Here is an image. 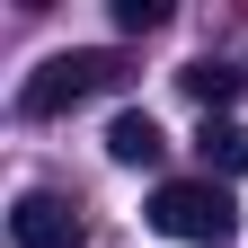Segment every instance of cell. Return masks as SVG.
I'll list each match as a JSON object with an SVG mask.
<instances>
[{
    "mask_svg": "<svg viewBox=\"0 0 248 248\" xmlns=\"http://www.w3.org/2000/svg\"><path fill=\"white\" fill-rule=\"evenodd\" d=\"M177 80H186V98H195L204 115H222V107L239 98V80H248V71H231V62H195V71H177Z\"/></svg>",
    "mask_w": 248,
    "mask_h": 248,
    "instance_id": "6",
    "label": "cell"
},
{
    "mask_svg": "<svg viewBox=\"0 0 248 248\" xmlns=\"http://www.w3.org/2000/svg\"><path fill=\"white\" fill-rule=\"evenodd\" d=\"M115 80H124V53H53V62H36V71H27V89H18V115L53 124V115H71L80 98L115 89Z\"/></svg>",
    "mask_w": 248,
    "mask_h": 248,
    "instance_id": "1",
    "label": "cell"
},
{
    "mask_svg": "<svg viewBox=\"0 0 248 248\" xmlns=\"http://www.w3.org/2000/svg\"><path fill=\"white\" fill-rule=\"evenodd\" d=\"M115 27H124V36H160V27H169V0H115Z\"/></svg>",
    "mask_w": 248,
    "mask_h": 248,
    "instance_id": "7",
    "label": "cell"
},
{
    "mask_svg": "<svg viewBox=\"0 0 248 248\" xmlns=\"http://www.w3.org/2000/svg\"><path fill=\"white\" fill-rule=\"evenodd\" d=\"M160 151H169V133L151 124V107H124V115L107 124V160H115V169H151Z\"/></svg>",
    "mask_w": 248,
    "mask_h": 248,
    "instance_id": "4",
    "label": "cell"
},
{
    "mask_svg": "<svg viewBox=\"0 0 248 248\" xmlns=\"http://www.w3.org/2000/svg\"><path fill=\"white\" fill-rule=\"evenodd\" d=\"M151 231L186 239V248H222L231 239V195L213 177H169V186H151Z\"/></svg>",
    "mask_w": 248,
    "mask_h": 248,
    "instance_id": "2",
    "label": "cell"
},
{
    "mask_svg": "<svg viewBox=\"0 0 248 248\" xmlns=\"http://www.w3.org/2000/svg\"><path fill=\"white\" fill-rule=\"evenodd\" d=\"M9 239H18V248H80L89 222H80V204H71V195H45V186H36V195H18Z\"/></svg>",
    "mask_w": 248,
    "mask_h": 248,
    "instance_id": "3",
    "label": "cell"
},
{
    "mask_svg": "<svg viewBox=\"0 0 248 248\" xmlns=\"http://www.w3.org/2000/svg\"><path fill=\"white\" fill-rule=\"evenodd\" d=\"M195 151H204V169L239 177V169H248V124H231V115H204V124H195Z\"/></svg>",
    "mask_w": 248,
    "mask_h": 248,
    "instance_id": "5",
    "label": "cell"
}]
</instances>
